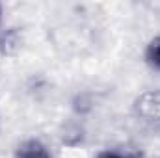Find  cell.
Returning <instances> with one entry per match:
<instances>
[{
	"label": "cell",
	"mask_w": 160,
	"mask_h": 158,
	"mask_svg": "<svg viewBox=\"0 0 160 158\" xmlns=\"http://www.w3.org/2000/svg\"><path fill=\"white\" fill-rule=\"evenodd\" d=\"M15 158H52V155L41 140L30 138V140H24L22 143L17 145Z\"/></svg>",
	"instance_id": "obj_1"
},
{
	"label": "cell",
	"mask_w": 160,
	"mask_h": 158,
	"mask_svg": "<svg viewBox=\"0 0 160 158\" xmlns=\"http://www.w3.org/2000/svg\"><path fill=\"white\" fill-rule=\"evenodd\" d=\"M145 62L151 69L160 71V36L153 37L145 47Z\"/></svg>",
	"instance_id": "obj_2"
},
{
	"label": "cell",
	"mask_w": 160,
	"mask_h": 158,
	"mask_svg": "<svg viewBox=\"0 0 160 158\" xmlns=\"http://www.w3.org/2000/svg\"><path fill=\"white\" fill-rule=\"evenodd\" d=\"M97 158H130L127 153H121V151H106L102 155H99Z\"/></svg>",
	"instance_id": "obj_3"
},
{
	"label": "cell",
	"mask_w": 160,
	"mask_h": 158,
	"mask_svg": "<svg viewBox=\"0 0 160 158\" xmlns=\"http://www.w3.org/2000/svg\"><path fill=\"white\" fill-rule=\"evenodd\" d=\"M0 15H2V7H0Z\"/></svg>",
	"instance_id": "obj_4"
}]
</instances>
